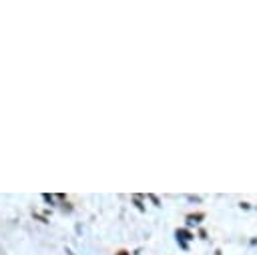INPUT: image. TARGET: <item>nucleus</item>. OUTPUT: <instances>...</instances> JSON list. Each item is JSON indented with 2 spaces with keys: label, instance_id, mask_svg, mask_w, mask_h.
Returning <instances> with one entry per match:
<instances>
[{
  "label": "nucleus",
  "instance_id": "1",
  "mask_svg": "<svg viewBox=\"0 0 257 255\" xmlns=\"http://www.w3.org/2000/svg\"><path fill=\"white\" fill-rule=\"evenodd\" d=\"M177 235H183V239H191V233H189V231H185V229H179V231H177Z\"/></svg>",
  "mask_w": 257,
  "mask_h": 255
}]
</instances>
